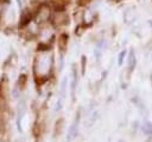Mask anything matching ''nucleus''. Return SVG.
Wrapping results in <instances>:
<instances>
[{
	"label": "nucleus",
	"instance_id": "obj_1",
	"mask_svg": "<svg viewBox=\"0 0 152 142\" xmlns=\"http://www.w3.org/2000/svg\"><path fill=\"white\" fill-rule=\"evenodd\" d=\"M36 66H38L39 70L44 72V74L50 72L51 66H52V56L51 55H42L40 57H38V62Z\"/></svg>",
	"mask_w": 152,
	"mask_h": 142
},
{
	"label": "nucleus",
	"instance_id": "obj_2",
	"mask_svg": "<svg viewBox=\"0 0 152 142\" xmlns=\"http://www.w3.org/2000/svg\"><path fill=\"white\" fill-rule=\"evenodd\" d=\"M78 119H80V115L76 116L74 123L70 125V128L68 130V135H66V140L68 141H71L72 138L76 137V135H77V128H78Z\"/></svg>",
	"mask_w": 152,
	"mask_h": 142
},
{
	"label": "nucleus",
	"instance_id": "obj_3",
	"mask_svg": "<svg viewBox=\"0 0 152 142\" xmlns=\"http://www.w3.org/2000/svg\"><path fill=\"white\" fill-rule=\"evenodd\" d=\"M142 132L148 138H152V124L148 121H144V123H142Z\"/></svg>",
	"mask_w": 152,
	"mask_h": 142
},
{
	"label": "nucleus",
	"instance_id": "obj_4",
	"mask_svg": "<svg viewBox=\"0 0 152 142\" xmlns=\"http://www.w3.org/2000/svg\"><path fill=\"white\" fill-rule=\"evenodd\" d=\"M38 17H39L42 20L49 19V17H50V8H49V7H42V8L39 10Z\"/></svg>",
	"mask_w": 152,
	"mask_h": 142
},
{
	"label": "nucleus",
	"instance_id": "obj_5",
	"mask_svg": "<svg viewBox=\"0 0 152 142\" xmlns=\"http://www.w3.org/2000/svg\"><path fill=\"white\" fill-rule=\"evenodd\" d=\"M134 66H135V56H134V54L131 51V54H129V56H128V70H132V69L134 68Z\"/></svg>",
	"mask_w": 152,
	"mask_h": 142
},
{
	"label": "nucleus",
	"instance_id": "obj_6",
	"mask_svg": "<svg viewBox=\"0 0 152 142\" xmlns=\"http://www.w3.org/2000/svg\"><path fill=\"white\" fill-rule=\"evenodd\" d=\"M83 14H84V21H86V23H91V20L94 19L91 11H90V10H87V11H84Z\"/></svg>",
	"mask_w": 152,
	"mask_h": 142
},
{
	"label": "nucleus",
	"instance_id": "obj_7",
	"mask_svg": "<svg viewBox=\"0 0 152 142\" xmlns=\"http://www.w3.org/2000/svg\"><path fill=\"white\" fill-rule=\"evenodd\" d=\"M75 87H76V72H74L72 81H71V94H72V97H74V93H75Z\"/></svg>",
	"mask_w": 152,
	"mask_h": 142
},
{
	"label": "nucleus",
	"instance_id": "obj_8",
	"mask_svg": "<svg viewBox=\"0 0 152 142\" xmlns=\"http://www.w3.org/2000/svg\"><path fill=\"white\" fill-rule=\"evenodd\" d=\"M76 1H77V4H78V5L83 6V5H87V4H89L91 0H76Z\"/></svg>",
	"mask_w": 152,
	"mask_h": 142
},
{
	"label": "nucleus",
	"instance_id": "obj_9",
	"mask_svg": "<svg viewBox=\"0 0 152 142\" xmlns=\"http://www.w3.org/2000/svg\"><path fill=\"white\" fill-rule=\"evenodd\" d=\"M125 54H126V51H125V50H122V51L120 53V55H119V64H121V63H122V58H124Z\"/></svg>",
	"mask_w": 152,
	"mask_h": 142
},
{
	"label": "nucleus",
	"instance_id": "obj_10",
	"mask_svg": "<svg viewBox=\"0 0 152 142\" xmlns=\"http://www.w3.org/2000/svg\"><path fill=\"white\" fill-rule=\"evenodd\" d=\"M119 142H125V141H122V140H121V141H119Z\"/></svg>",
	"mask_w": 152,
	"mask_h": 142
}]
</instances>
